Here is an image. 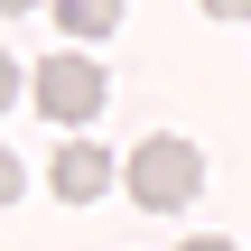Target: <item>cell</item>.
<instances>
[{"label":"cell","instance_id":"4","mask_svg":"<svg viewBox=\"0 0 251 251\" xmlns=\"http://www.w3.org/2000/svg\"><path fill=\"white\" fill-rule=\"evenodd\" d=\"M56 28L65 37H112L121 28V0H56Z\"/></svg>","mask_w":251,"mask_h":251},{"label":"cell","instance_id":"1","mask_svg":"<svg viewBox=\"0 0 251 251\" xmlns=\"http://www.w3.org/2000/svg\"><path fill=\"white\" fill-rule=\"evenodd\" d=\"M121 186H130L140 214H177V205L205 196V149L177 140V130H158V140H140V149L121 158Z\"/></svg>","mask_w":251,"mask_h":251},{"label":"cell","instance_id":"6","mask_svg":"<svg viewBox=\"0 0 251 251\" xmlns=\"http://www.w3.org/2000/svg\"><path fill=\"white\" fill-rule=\"evenodd\" d=\"M177 251H233V242H224V233H196V242H177Z\"/></svg>","mask_w":251,"mask_h":251},{"label":"cell","instance_id":"5","mask_svg":"<svg viewBox=\"0 0 251 251\" xmlns=\"http://www.w3.org/2000/svg\"><path fill=\"white\" fill-rule=\"evenodd\" d=\"M205 19H251V0H196Z\"/></svg>","mask_w":251,"mask_h":251},{"label":"cell","instance_id":"2","mask_svg":"<svg viewBox=\"0 0 251 251\" xmlns=\"http://www.w3.org/2000/svg\"><path fill=\"white\" fill-rule=\"evenodd\" d=\"M28 102H37L56 130H84V121L112 102V75H102L93 56H75V47H65V56H47V65L28 75Z\"/></svg>","mask_w":251,"mask_h":251},{"label":"cell","instance_id":"3","mask_svg":"<svg viewBox=\"0 0 251 251\" xmlns=\"http://www.w3.org/2000/svg\"><path fill=\"white\" fill-rule=\"evenodd\" d=\"M112 177H121V168H112V149H93V140H75V130H65V149L47 158V186H56L65 205H93Z\"/></svg>","mask_w":251,"mask_h":251},{"label":"cell","instance_id":"7","mask_svg":"<svg viewBox=\"0 0 251 251\" xmlns=\"http://www.w3.org/2000/svg\"><path fill=\"white\" fill-rule=\"evenodd\" d=\"M0 9H37V0H0Z\"/></svg>","mask_w":251,"mask_h":251}]
</instances>
